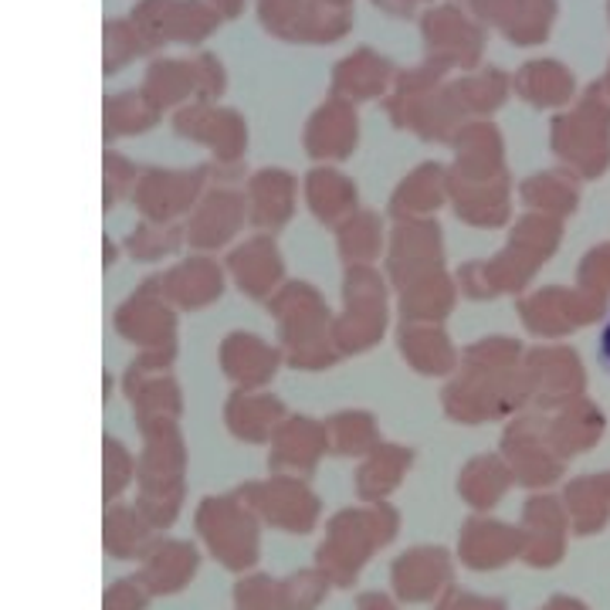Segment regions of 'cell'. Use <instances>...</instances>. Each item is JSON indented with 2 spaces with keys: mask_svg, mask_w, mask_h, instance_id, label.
Wrapping results in <instances>:
<instances>
[{
  "mask_svg": "<svg viewBox=\"0 0 610 610\" xmlns=\"http://www.w3.org/2000/svg\"><path fill=\"white\" fill-rule=\"evenodd\" d=\"M597 356H600V366L610 373V316L603 323V333H600V346H597Z\"/></svg>",
  "mask_w": 610,
  "mask_h": 610,
  "instance_id": "1",
  "label": "cell"
}]
</instances>
